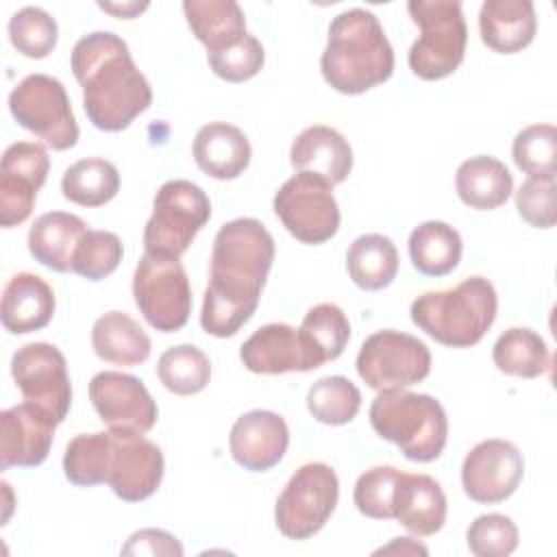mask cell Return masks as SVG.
Here are the masks:
<instances>
[{
    "label": "cell",
    "instance_id": "cell-22",
    "mask_svg": "<svg viewBox=\"0 0 557 557\" xmlns=\"http://www.w3.org/2000/svg\"><path fill=\"white\" fill-rule=\"evenodd\" d=\"M289 161L296 172H309L331 185H339L352 170V148L339 131L315 124L298 133L289 150Z\"/></svg>",
    "mask_w": 557,
    "mask_h": 557
},
{
    "label": "cell",
    "instance_id": "cell-32",
    "mask_svg": "<svg viewBox=\"0 0 557 557\" xmlns=\"http://www.w3.org/2000/svg\"><path fill=\"white\" fill-rule=\"evenodd\" d=\"M298 333L313 366L320 368L344 352L350 339V322L337 305L320 302L305 313Z\"/></svg>",
    "mask_w": 557,
    "mask_h": 557
},
{
    "label": "cell",
    "instance_id": "cell-25",
    "mask_svg": "<svg viewBox=\"0 0 557 557\" xmlns=\"http://www.w3.org/2000/svg\"><path fill=\"white\" fill-rule=\"evenodd\" d=\"M537 30L531 0H485L479 11L481 41L498 54L524 50Z\"/></svg>",
    "mask_w": 557,
    "mask_h": 557
},
{
    "label": "cell",
    "instance_id": "cell-11",
    "mask_svg": "<svg viewBox=\"0 0 557 557\" xmlns=\"http://www.w3.org/2000/svg\"><path fill=\"white\" fill-rule=\"evenodd\" d=\"M355 366L359 379L376 392L407 389L429 376L431 352L422 339L383 329L366 337Z\"/></svg>",
    "mask_w": 557,
    "mask_h": 557
},
{
    "label": "cell",
    "instance_id": "cell-45",
    "mask_svg": "<svg viewBox=\"0 0 557 557\" xmlns=\"http://www.w3.org/2000/svg\"><path fill=\"white\" fill-rule=\"evenodd\" d=\"M122 555H168V557H181L183 546L181 542L163 531V529H139L135 531L126 544L122 546Z\"/></svg>",
    "mask_w": 557,
    "mask_h": 557
},
{
    "label": "cell",
    "instance_id": "cell-9",
    "mask_svg": "<svg viewBox=\"0 0 557 557\" xmlns=\"http://www.w3.org/2000/svg\"><path fill=\"white\" fill-rule=\"evenodd\" d=\"M13 120L46 141L52 150H67L78 141V124L63 83L48 74H28L9 94Z\"/></svg>",
    "mask_w": 557,
    "mask_h": 557
},
{
    "label": "cell",
    "instance_id": "cell-8",
    "mask_svg": "<svg viewBox=\"0 0 557 557\" xmlns=\"http://www.w3.org/2000/svg\"><path fill=\"white\" fill-rule=\"evenodd\" d=\"M133 296L144 320L161 331H181L191 313V287L174 257L144 252L133 274Z\"/></svg>",
    "mask_w": 557,
    "mask_h": 557
},
{
    "label": "cell",
    "instance_id": "cell-33",
    "mask_svg": "<svg viewBox=\"0 0 557 557\" xmlns=\"http://www.w3.org/2000/svg\"><path fill=\"white\" fill-rule=\"evenodd\" d=\"M494 366L503 374L535 379L550 368V352L546 342L527 326H511L498 335L492 348Z\"/></svg>",
    "mask_w": 557,
    "mask_h": 557
},
{
    "label": "cell",
    "instance_id": "cell-13",
    "mask_svg": "<svg viewBox=\"0 0 557 557\" xmlns=\"http://www.w3.org/2000/svg\"><path fill=\"white\" fill-rule=\"evenodd\" d=\"M11 376L24 400L61 424L72 405V385L63 352L48 342H30L13 352Z\"/></svg>",
    "mask_w": 557,
    "mask_h": 557
},
{
    "label": "cell",
    "instance_id": "cell-16",
    "mask_svg": "<svg viewBox=\"0 0 557 557\" xmlns=\"http://www.w3.org/2000/svg\"><path fill=\"white\" fill-rule=\"evenodd\" d=\"M524 459L516 444L507 440L479 442L461 463L463 492L483 505L507 500L520 485Z\"/></svg>",
    "mask_w": 557,
    "mask_h": 557
},
{
    "label": "cell",
    "instance_id": "cell-41",
    "mask_svg": "<svg viewBox=\"0 0 557 557\" xmlns=\"http://www.w3.org/2000/svg\"><path fill=\"white\" fill-rule=\"evenodd\" d=\"M518 527L505 513H483L466 531V542L476 557H507L518 548Z\"/></svg>",
    "mask_w": 557,
    "mask_h": 557
},
{
    "label": "cell",
    "instance_id": "cell-6",
    "mask_svg": "<svg viewBox=\"0 0 557 557\" xmlns=\"http://www.w3.org/2000/svg\"><path fill=\"white\" fill-rule=\"evenodd\" d=\"M409 17L420 28L411 44L407 61L411 72L422 81L450 76L463 61L468 26L457 0H411Z\"/></svg>",
    "mask_w": 557,
    "mask_h": 557
},
{
    "label": "cell",
    "instance_id": "cell-2",
    "mask_svg": "<svg viewBox=\"0 0 557 557\" xmlns=\"http://www.w3.org/2000/svg\"><path fill=\"white\" fill-rule=\"evenodd\" d=\"M74 78L83 87V107L89 122L107 133H117L152 102V89L135 65L122 37L94 30L81 37L70 59Z\"/></svg>",
    "mask_w": 557,
    "mask_h": 557
},
{
    "label": "cell",
    "instance_id": "cell-27",
    "mask_svg": "<svg viewBox=\"0 0 557 557\" xmlns=\"http://www.w3.org/2000/svg\"><path fill=\"white\" fill-rule=\"evenodd\" d=\"M455 189L466 207L490 211L507 202L513 191V176L503 161L476 154L457 168Z\"/></svg>",
    "mask_w": 557,
    "mask_h": 557
},
{
    "label": "cell",
    "instance_id": "cell-29",
    "mask_svg": "<svg viewBox=\"0 0 557 557\" xmlns=\"http://www.w3.org/2000/svg\"><path fill=\"white\" fill-rule=\"evenodd\" d=\"M183 11L207 54L235 46L248 35L246 15L235 0H185Z\"/></svg>",
    "mask_w": 557,
    "mask_h": 557
},
{
    "label": "cell",
    "instance_id": "cell-35",
    "mask_svg": "<svg viewBox=\"0 0 557 557\" xmlns=\"http://www.w3.org/2000/svg\"><path fill=\"white\" fill-rule=\"evenodd\" d=\"M111 453H113L111 431L81 433L72 437L63 455V472L67 481L78 487L107 483Z\"/></svg>",
    "mask_w": 557,
    "mask_h": 557
},
{
    "label": "cell",
    "instance_id": "cell-47",
    "mask_svg": "<svg viewBox=\"0 0 557 557\" xmlns=\"http://www.w3.org/2000/svg\"><path fill=\"white\" fill-rule=\"evenodd\" d=\"M376 553H409V555H416V553H420V555H426L429 550L422 546V544H416L413 540H409V537H396L389 546H383V548H379Z\"/></svg>",
    "mask_w": 557,
    "mask_h": 557
},
{
    "label": "cell",
    "instance_id": "cell-31",
    "mask_svg": "<svg viewBox=\"0 0 557 557\" xmlns=\"http://www.w3.org/2000/svg\"><path fill=\"white\" fill-rule=\"evenodd\" d=\"M346 270L357 287L379 292L398 274V250L381 233L359 235L346 252Z\"/></svg>",
    "mask_w": 557,
    "mask_h": 557
},
{
    "label": "cell",
    "instance_id": "cell-18",
    "mask_svg": "<svg viewBox=\"0 0 557 557\" xmlns=\"http://www.w3.org/2000/svg\"><path fill=\"white\" fill-rule=\"evenodd\" d=\"M228 446L237 466L250 472H265L283 459L289 446L287 422L274 411L252 409L231 426Z\"/></svg>",
    "mask_w": 557,
    "mask_h": 557
},
{
    "label": "cell",
    "instance_id": "cell-21",
    "mask_svg": "<svg viewBox=\"0 0 557 557\" xmlns=\"http://www.w3.org/2000/svg\"><path fill=\"white\" fill-rule=\"evenodd\" d=\"M392 518L411 535H435L446 522V494L442 485L429 474L400 472L392 498Z\"/></svg>",
    "mask_w": 557,
    "mask_h": 557
},
{
    "label": "cell",
    "instance_id": "cell-39",
    "mask_svg": "<svg viewBox=\"0 0 557 557\" xmlns=\"http://www.w3.org/2000/svg\"><path fill=\"white\" fill-rule=\"evenodd\" d=\"M9 39L26 59H46L57 46L59 26L41 7H24L9 20Z\"/></svg>",
    "mask_w": 557,
    "mask_h": 557
},
{
    "label": "cell",
    "instance_id": "cell-20",
    "mask_svg": "<svg viewBox=\"0 0 557 557\" xmlns=\"http://www.w3.org/2000/svg\"><path fill=\"white\" fill-rule=\"evenodd\" d=\"M242 363L255 374H285L315 370L298 329L272 322L257 329L239 348Z\"/></svg>",
    "mask_w": 557,
    "mask_h": 557
},
{
    "label": "cell",
    "instance_id": "cell-44",
    "mask_svg": "<svg viewBox=\"0 0 557 557\" xmlns=\"http://www.w3.org/2000/svg\"><path fill=\"white\" fill-rule=\"evenodd\" d=\"M516 209L520 218L535 228H553L555 211V178L527 176L516 191Z\"/></svg>",
    "mask_w": 557,
    "mask_h": 557
},
{
    "label": "cell",
    "instance_id": "cell-3",
    "mask_svg": "<svg viewBox=\"0 0 557 557\" xmlns=\"http://www.w3.org/2000/svg\"><path fill=\"white\" fill-rule=\"evenodd\" d=\"M320 70L324 81L346 96L385 83L394 74V50L379 17L359 7L335 15Z\"/></svg>",
    "mask_w": 557,
    "mask_h": 557
},
{
    "label": "cell",
    "instance_id": "cell-17",
    "mask_svg": "<svg viewBox=\"0 0 557 557\" xmlns=\"http://www.w3.org/2000/svg\"><path fill=\"white\" fill-rule=\"evenodd\" d=\"M107 483L124 503L150 498L163 479L165 461L161 448L137 433H115Z\"/></svg>",
    "mask_w": 557,
    "mask_h": 557
},
{
    "label": "cell",
    "instance_id": "cell-34",
    "mask_svg": "<svg viewBox=\"0 0 557 557\" xmlns=\"http://www.w3.org/2000/svg\"><path fill=\"white\" fill-rule=\"evenodd\" d=\"M61 191L74 205L102 207L120 191V172L107 159L87 157L63 172Z\"/></svg>",
    "mask_w": 557,
    "mask_h": 557
},
{
    "label": "cell",
    "instance_id": "cell-14",
    "mask_svg": "<svg viewBox=\"0 0 557 557\" xmlns=\"http://www.w3.org/2000/svg\"><path fill=\"white\" fill-rule=\"evenodd\" d=\"M89 400L98 418L115 433H148L159 418L157 403L146 385L124 372L104 370L89 383Z\"/></svg>",
    "mask_w": 557,
    "mask_h": 557
},
{
    "label": "cell",
    "instance_id": "cell-43",
    "mask_svg": "<svg viewBox=\"0 0 557 557\" xmlns=\"http://www.w3.org/2000/svg\"><path fill=\"white\" fill-rule=\"evenodd\" d=\"M207 61L215 76L228 83H244L259 74L265 61V52L261 41L255 35H246L235 46H228L218 52H209Z\"/></svg>",
    "mask_w": 557,
    "mask_h": 557
},
{
    "label": "cell",
    "instance_id": "cell-36",
    "mask_svg": "<svg viewBox=\"0 0 557 557\" xmlns=\"http://www.w3.org/2000/svg\"><path fill=\"white\" fill-rule=\"evenodd\" d=\"M157 374L168 392L176 396H194L209 385L211 361L198 346L178 344L159 357Z\"/></svg>",
    "mask_w": 557,
    "mask_h": 557
},
{
    "label": "cell",
    "instance_id": "cell-15",
    "mask_svg": "<svg viewBox=\"0 0 557 557\" xmlns=\"http://www.w3.org/2000/svg\"><path fill=\"white\" fill-rule=\"evenodd\" d=\"M48 170L50 157L41 144L15 141L4 150L0 163V224L4 228L28 220Z\"/></svg>",
    "mask_w": 557,
    "mask_h": 557
},
{
    "label": "cell",
    "instance_id": "cell-1",
    "mask_svg": "<svg viewBox=\"0 0 557 557\" xmlns=\"http://www.w3.org/2000/svg\"><path fill=\"white\" fill-rule=\"evenodd\" d=\"M274 261V239L255 218L220 226L211 248L200 326L213 337L235 335L255 313Z\"/></svg>",
    "mask_w": 557,
    "mask_h": 557
},
{
    "label": "cell",
    "instance_id": "cell-26",
    "mask_svg": "<svg viewBox=\"0 0 557 557\" xmlns=\"http://www.w3.org/2000/svg\"><path fill=\"white\" fill-rule=\"evenodd\" d=\"M87 233V224L67 211L41 213L28 231V250L41 265L54 272H70L72 257Z\"/></svg>",
    "mask_w": 557,
    "mask_h": 557
},
{
    "label": "cell",
    "instance_id": "cell-37",
    "mask_svg": "<svg viewBox=\"0 0 557 557\" xmlns=\"http://www.w3.org/2000/svg\"><path fill=\"white\" fill-rule=\"evenodd\" d=\"M307 409L318 422L342 426L359 413L361 392L350 379L342 374L324 376L309 387Z\"/></svg>",
    "mask_w": 557,
    "mask_h": 557
},
{
    "label": "cell",
    "instance_id": "cell-24",
    "mask_svg": "<svg viewBox=\"0 0 557 557\" xmlns=\"http://www.w3.org/2000/svg\"><path fill=\"white\" fill-rule=\"evenodd\" d=\"M194 161L211 178L231 181L250 163V141L242 128L228 122H209L194 137Z\"/></svg>",
    "mask_w": 557,
    "mask_h": 557
},
{
    "label": "cell",
    "instance_id": "cell-23",
    "mask_svg": "<svg viewBox=\"0 0 557 557\" xmlns=\"http://www.w3.org/2000/svg\"><path fill=\"white\" fill-rule=\"evenodd\" d=\"M54 305V292L41 276L33 272H20L9 278L2 292V326L13 335L41 331L50 324Z\"/></svg>",
    "mask_w": 557,
    "mask_h": 557
},
{
    "label": "cell",
    "instance_id": "cell-4",
    "mask_svg": "<svg viewBox=\"0 0 557 557\" xmlns=\"http://www.w3.org/2000/svg\"><path fill=\"white\" fill-rule=\"evenodd\" d=\"M498 296L485 276L463 278L442 292H426L411 302V322L448 348H470L496 320Z\"/></svg>",
    "mask_w": 557,
    "mask_h": 557
},
{
    "label": "cell",
    "instance_id": "cell-5",
    "mask_svg": "<svg viewBox=\"0 0 557 557\" xmlns=\"http://www.w3.org/2000/svg\"><path fill=\"white\" fill-rule=\"evenodd\" d=\"M370 424L379 437L396 444L409 461H433L448 440V418L440 400L407 389L379 392L370 405Z\"/></svg>",
    "mask_w": 557,
    "mask_h": 557
},
{
    "label": "cell",
    "instance_id": "cell-19",
    "mask_svg": "<svg viewBox=\"0 0 557 557\" xmlns=\"http://www.w3.org/2000/svg\"><path fill=\"white\" fill-rule=\"evenodd\" d=\"M0 468H35L46 461L54 426L44 411L30 403H20L0 413Z\"/></svg>",
    "mask_w": 557,
    "mask_h": 557
},
{
    "label": "cell",
    "instance_id": "cell-28",
    "mask_svg": "<svg viewBox=\"0 0 557 557\" xmlns=\"http://www.w3.org/2000/svg\"><path fill=\"white\" fill-rule=\"evenodd\" d=\"M91 346L98 359L113 366H139L150 357L148 333L124 311H109L91 326Z\"/></svg>",
    "mask_w": 557,
    "mask_h": 557
},
{
    "label": "cell",
    "instance_id": "cell-40",
    "mask_svg": "<svg viewBox=\"0 0 557 557\" xmlns=\"http://www.w3.org/2000/svg\"><path fill=\"white\" fill-rule=\"evenodd\" d=\"M122 257L124 248L115 233L87 228L74 250L72 272L87 281H102L117 270Z\"/></svg>",
    "mask_w": 557,
    "mask_h": 557
},
{
    "label": "cell",
    "instance_id": "cell-38",
    "mask_svg": "<svg viewBox=\"0 0 557 557\" xmlns=\"http://www.w3.org/2000/svg\"><path fill=\"white\" fill-rule=\"evenodd\" d=\"M511 157L527 176L555 178L557 172V128L553 124H531L513 137Z\"/></svg>",
    "mask_w": 557,
    "mask_h": 557
},
{
    "label": "cell",
    "instance_id": "cell-46",
    "mask_svg": "<svg viewBox=\"0 0 557 557\" xmlns=\"http://www.w3.org/2000/svg\"><path fill=\"white\" fill-rule=\"evenodd\" d=\"M98 7L102 9V11H109V13H113V15H117V17H124V20H133L137 13H141V11H146L148 9V2H124V4H109V2H98Z\"/></svg>",
    "mask_w": 557,
    "mask_h": 557
},
{
    "label": "cell",
    "instance_id": "cell-42",
    "mask_svg": "<svg viewBox=\"0 0 557 557\" xmlns=\"http://www.w3.org/2000/svg\"><path fill=\"white\" fill-rule=\"evenodd\" d=\"M400 470L394 466H374L366 470L352 492L355 507L374 520H392V498Z\"/></svg>",
    "mask_w": 557,
    "mask_h": 557
},
{
    "label": "cell",
    "instance_id": "cell-7",
    "mask_svg": "<svg viewBox=\"0 0 557 557\" xmlns=\"http://www.w3.org/2000/svg\"><path fill=\"white\" fill-rule=\"evenodd\" d=\"M211 218L209 196L191 181L174 178L159 187L152 215L144 228V248L150 255L181 259Z\"/></svg>",
    "mask_w": 557,
    "mask_h": 557
},
{
    "label": "cell",
    "instance_id": "cell-10",
    "mask_svg": "<svg viewBox=\"0 0 557 557\" xmlns=\"http://www.w3.org/2000/svg\"><path fill=\"white\" fill-rule=\"evenodd\" d=\"M339 481L331 466L311 461L300 466L276 498L274 522L287 540L315 535L337 507Z\"/></svg>",
    "mask_w": 557,
    "mask_h": 557
},
{
    "label": "cell",
    "instance_id": "cell-30",
    "mask_svg": "<svg viewBox=\"0 0 557 557\" xmlns=\"http://www.w3.org/2000/svg\"><path fill=\"white\" fill-rule=\"evenodd\" d=\"M461 252V235L442 220H426L409 235V259L424 276L450 274L459 265Z\"/></svg>",
    "mask_w": 557,
    "mask_h": 557
},
{
    "label": "cell",
    "instance_id": "cell-12",
    "mask_svg": "<svg viewBox=\"0 0 557 557\" xmlns=\"http://www.w3.org/2000/svg\"><path fill=\"white\" fill-rule=\"evenodd\" d=\"M274 213L292 237L311 246L329 242L339 228L333 185L309 172H296L278 187Z\"/></svg>",
    "mask_w": 557,
    "mask_h": 557
}]
</instances>
